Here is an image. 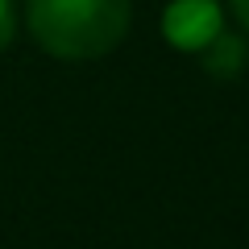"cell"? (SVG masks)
<instances>
[{
    "mask_svg": "<svg viewBox=\"0 0 249 249\" xmlns=\"http://www.w3.org/2000/svg\"><path fill=\"white\" fill-rule=\"evenodd\" d=\"M17 34V9H13V0H0V50L13 42Z\"/></svg>",
    "mask_w": 249,
    "mask_h": 249,
    "instance_id": "cell-4",
    "label": "cell"
},
{
    "mask_svg": "<svg viewBox=\"0 0 249 249\" xmlns=\"http://www.w3.org/2000/svg\"><path fill=\"white\" fill-rule=\"evenodd\" d=\"M232 13H237V21L249 29V0H232Z\"/></svg>",
    "mask_w": 249,
    "mask_h": 249,
    "instance_id": "cell-5",
    "label": "cell"
},
{
    "mask_svg": "<svg viewBox=\"0 0 249 249\" xmlns=\"http://www.w3.org/2000/svg\"><path fill=\"white\" fill-rule=\"evenodd\" d=\"M129 0H29L25 17L42 50L54 58L83 62L108 54L129 29Z\"/></svg>",
    "mask_w": 249,
    "mask_h": 249,
    "instance_id": "cell-1",
    "label": "cell"
},
{
    "mask_svg": "<svg viewBox=\"0 0 249 249\" xmlns=\"http://www.w3.org/2000/svg\"><path fill=\"white\" fill-rule=\"evenodd\" d=\"M220 29H224V21H220L216 0H175L162 13V34L178 50H204Z\"/></svg>",
    "mask_w": 249,
    "mask_h": 249,
    "instance_id": "cell-2",
    "label": "cell"
},
{
    "mask_svg": "<svg viewBox=\"0 0 249 249\" xmlns=\"http://www.w3.org/2000/svg\"><path fill=\"white\" fill-rule=\"evenodd\" d=\"M199 54H204L208 75H216V79H237V75L249 67V46L241 42L237 34H224V29H220V34H216Z\"/></svg>",
    "mask_w": 249,
    "mask_h": 249,
    "instance_id": "cell-3",
    "label": "cell"
}]
</instances>
